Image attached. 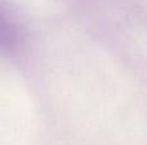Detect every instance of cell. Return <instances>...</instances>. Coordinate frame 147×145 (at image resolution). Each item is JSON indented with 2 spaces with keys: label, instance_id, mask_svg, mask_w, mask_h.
<instances>
[{
  "label": "cell",
  "instance_id": "6da1fadb",
  "mask_svg": "<svg viewBox=\"0 0 147 145\" xmlns=\"http://www.w3.org/2000/svg\"><path fill=\"white\" fill-rule=\"evenodd\" d=\"M21 41L17 25L0 10V51H12Z\"/></svg>",
  "mask_w": 147,
  "mask_h": 145
}]
</instances>
